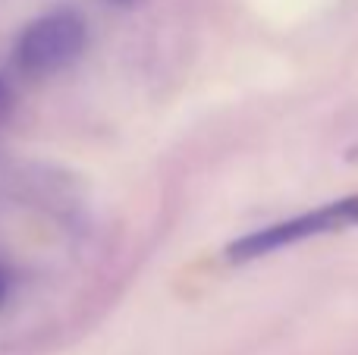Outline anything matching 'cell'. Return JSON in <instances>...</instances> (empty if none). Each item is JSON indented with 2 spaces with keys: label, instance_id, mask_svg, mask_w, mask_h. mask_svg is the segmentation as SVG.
Wrapping results in <instances>:
<instances>
[{
  "label": "cell",
  "instance_id": "obj_5",
  "mask_svg": "<svg viewBox=\"0 0 358 355\" xmlns=\"http://www.w3.org/2000/svg\"><path fill=\"white\" fill-rule=\"evenodd\" d=\"M117 3H129V0H117Z\"/></svg>",
  "mask_w": 358,
  "mask_h": 355
},
{
  "label": "cell",
  "instance_id": "obj_4",
  "mask_svg": "<svg viewBox=\"0 0 358 355\" xmlns=\"http://www.w3.org/2000/svg\"><path fill=\"white\" fill-rule=\"evenodd\" d=\"M10 287H13V274H10V268L0 261V305L10 299Z\"/></svg>",
  "mask_w": 358,
  "mask_h": 355
},
{
  "label": "cell",
  "instance_id": "obj_3",
  "mask_svg": "<svg viewBox=\"0 0 358 355\" xmlns=\"http://www.w3.org/2000/svg\"><path fill=\"white\" fill-rule=\"evenodd\" d=\"M13 104H16V94H13V85L0 75V126L10 119V113H13Z\"/></svg>",
  "mask_w": 358,
  "mask_h": 355
},
{
  "label": "cell",
  "instance_id": "obj_1",
  "mask_svg": "<svg viewBox=\"0 0 358 355\" xmlns=\"http://www.w3.org/2000/svg\"><path fill=\"white\" fill-rule=\"evenodd\" d=\"M88 44V25L76 10H50L31 19L13 41V66L29 79H48L63 73L82 57Z\"/></svg>",
  "mask_w": 358,
  "mask_h": 355
},
{
  "label": "cell",
  "instance_id": "obj_2",
  "mask_svg": "<svg viewBox=\"0 0 358 355\" xmlns=\"http://www.w3.org/2000/svg\"><path fill=\"white\" fill-rule=\"evenodd\" d=\"M352 226H358V195L327 201V205H317L315 211L296 214V217H286V220H280V224L245 233V236H239L236 242H229L227 258L236 264L258 261V258H267V255H273V252L292 249V245H299V242H308V239H317V236H330V233L352 230Z\"/></svg>",
  "mask_w": 358,
  "mask_h": 355
}]
</instances>
